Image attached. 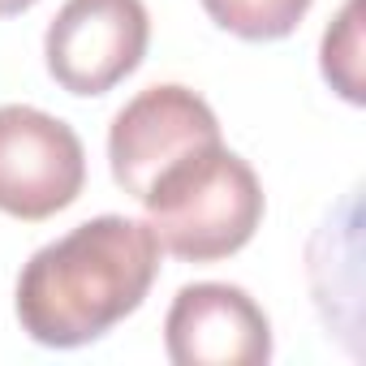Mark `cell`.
<instances>
[{
	"mask_svg": "<svg viewBox=\"0 0 366 366\" xmlns=\"http://www.w3.org/2000/svg\"><path fill=\"white\" fill-rule=\"evenodd\" d=\"M159 272L151 224L95 216L31 254L18 276L14 310L22 332L44 349H82L134 315Z\"/></svg>",
	"mask_w": 366,
	"mask_h": 366,
	"instance_id": "1",
	"label": "cell"
},
{
	"mask_svg": "<svg viewBox=\"0 0 366 366\" xmlns=\"http://www.w3.org/2000/svg\"><path fill=\"white\" fill-rule=\"evenodd\" d=\"M138 203L147 207L159 250L186 263H220L250 246L263 224L259 172L224 142L164 168Z\"/></svg>",
	"mask_w": 366,
	"mask_h": 366,
	"instance_id": "2",
	"label": "cell"
},
{
	"mask_svg": "<svg viewBox=\"0 0 366 366\" xmlns=\"http://www.w3.org/2000/svg\"><path fill=\"white\" fill-rule=\"evenodd\" d=\"M82 186L86 151L74 125L31 104L0 108V212L35 224L74 207Z\"/></svg>",
	"mask_w": 366,
	"mask_h": 366,
	"instance_id": "3",
	"label": "cell"
},
{
	"mask_svg": "<svg viewBox=\"0 0 366 366\" xmlns=\"http://www.w3.org/2000/svg\"><path fill=\"white\" fill-rule=\"evenodd\" d=\"M147 44L142 0H65L44 35V61L69 95H108L142 65Z\"/></svg>",
	"mask_w": 366,
	"mask_h": 366,
	"instance_id": "4",
	"label": "cell"
},
{
	"mask_svg": "<svg viewBox=\"0 0 366 366\" xmlns=\"http://www.w3.org/2000/svg\"><path fill=\"white\" fill-rule=\"evenodd\" d=\"M212 142H220V121L203 95L177 82L147 86L112 117L108 129L112 181L129 199H142L164 168Z\"/></svg>",
	"mask_w": 366,
	"mask_h": 366,
	"instance_id": "5",
	"label": "cell"
},
{
	"mask_svg": "<svg viewBox=\"0 0 366 366\" xmlns=\"http://www.w3.org/2000/svg\"><path fill=\"white\" fill-rule=\"evenodd\" d=\"M164 349L177 366H263L272 357V323L246 289L199 280L172 297Z\"/></svg>",
	"mask_w": 366,
	"mask_h": 366,
	"instance_id": "6",
	"label": "cell"
},
{
	"mask_svg": "<svg viewBox=\"0 0 366 366\" xmlns=\"http://www.w3.org/2000/svg\"><path fill=\"white\" fill-rule=\"evenodd\" d=\"M315 0H203L207 18L246 39V44H276V39H289L302 18L310 14Z\"/></svg>",
	"mask_w": 366,
	"mask_h": 366,
	"instance_id": "7",
	"label": "cell"
},
{
	"mask_svg": "<svg viewBox=\"0 0 366 366\" xmlns=\"http://www.w3.org/2000/svg\"><path fill=\"white\" fill-rule=\"evenodd\" d=\"M362 0H345L340 18L323 31V78L332 91H340L349 104H362V22H357Z\"/></svg>",
	"mask_w": 366,
	"mask_h": 366,
	"instance_id": "8",
	"label": "cell"
},
{
	"mask_svg": "<svg viewBox=\"0 0 366 366\" xmlns=\"http://www.w3.org/2000/svg\"><path fill=\"white\" fill-rule=\"evenodd\" d=\"M35 5H39V0H0V18H18V14H26Z\"/></svg>",
	"mask_w": 366,
	"mask_h": 366,
	"instance_id": "9",
	"label": "cell"
}]
</instances>
